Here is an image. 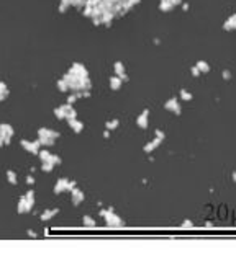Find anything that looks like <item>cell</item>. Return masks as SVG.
I'll use <instances>...</instances> for the list:
<instances>
[{"instance_id": "obj_32", "label": "cell", "mask_w": 236, "mask_h": 253, "mask_svg": "<svg viewBox=\"0 0 236 253\" xmlns=\"http://www.w3.org/2000/svg\"><path fill=\"white\" fill-rule=\"evenodd\" d=\"M92 8H93V7H87V5L84 7V8H82V13H84V16H87V18H92Z\"/></svg>"}, {"instance_id": "obj_20", "label": "cell", "mask_w": 236, "mask_h": 253, "mask_svg": "<svg viewBox=\"0 0 236 253\" xmlns=\"http://www.w3.org/2000/svg\"><path fill=\"white\" fill-rule=\"evenodd\" d=\"M113 70H115V75H121V74H125V65H123V62L116 61L115 64H113Z\"/></svg>"}, {"instance_id": "obj_22", "label": "cell", "mask_w": 236, "mask_h": 253, "mask_svg": "<svg viewBox=\"0 0 236 253\" xmlns=\"http://www.w3.org/2000/svg\"><path fill=\"white\" fill-rule=\"evenodd\" d=\"M38 139H40V145H44V147H51L56 142V139H51V137H38Z\"/></svg>"}, {"instance_id": "obj_4", "label": "cell", "mask_w": 236, "mask_h": 253, "mask_svg": "<svg viewBox=\"0 0 236 253\" xmlns=\"http://www.w3.org/2000/svg\"><path fill=\"white\" fill-rule=\"evenodd\" d=\"M69 72L74 74V75H77V77H89L87 69L84 67V64H81V62H74V64L70 65Z\"/></svg>"}, {"instance_id": "obj_21", "label": "cell", "mask_w": 236, "mask_h": 253, "mask_svg": "<svg viewBox=\"0 0 236 253\" xmlns=\"http://www.w3.org/2000/svg\"><path fill=\"white\" fill-rule=\"evenodd\" d=\"M118 126H120V121H118V118L112 119V121H107L105 123V127L108 131H113V129H118Z\"/></svg>"}, {"instance_id": "obj_49", "label": "cell", "mask_w": 236, "mask_h": 253, "mask_svg": "<svg viewBox=\"0 0 236 253\" xmlns=\"http://www.w3.org/2000/svg\"><path fill=\"white\" fill-rule=\"evenodd\" d=\"M231 178H233V181H236V171H233V173H231Z\"/></svg>"}, {"instance_id": "obj_29", "label": "cell", "mask_w": 236, "mask_h": 253, "mask_svg": "<svg viewBox=\"0 0 236 253\" xmlns=\"http://www.w3.org/2000/svg\"><path fill=\"white\" fill-rule=\"evenodd\" d=\"M79 116V113H77V109H69L67 113H66V121H70V119H75Z\"/></svg>"}, {"instance_id": "obj_19", "label": "cell", "mask_w": 236, "mask_h": 253, "mask_svg": "<svg viewBox=\"0 0 236 253\" xmlns=\"http://www.w3.org/2000/svg\"><path fill=\"white\" fill-rule=\"evenodd\" d=\"M56 87H58V90L61 93H67V90H69V87H67V83H66L64 79H59L58 82H56Z\"/></svg>"}, {"instance_id": "obj_45", "label": "cell", "mask_w": 236, "mask_h": 253, "mask_svg": "<svg viewBox=\"0 0 236 253\" xmlns=\"http://www.w3.org/2000/svg\"><path fill=\"white\" fill-rule=\"evenodd\" d=\"M90 97V92H89V90H84L82 92V98H89Z\"/></svg>"}, {"instance_id": "obj_23", "label": "cell", "mask_w": 236, "mask_h": 253, "mask_svg": "<svg viewBox=\"0 0 236 253\" xmlns=\"http://www.w3.org/2000/svg\"><path fill=\"white\" fill-rule=\"evenodd\" d=\"M172 8H174V5L171 2H164V0L159 2V10H161V12H171Z\"/></svg>"}, {"instance_id": "obj_48", "label": "cell", "mask_w": 236, "mask_h": 253, "mask_svg": "<svg viewBox=\"0 0 236 253\" xmlns=\"http://www.w3.org/2000/svg\"><path fill=\"white\" fill-rule=\"evenodd\" d=\"M153 42H154V44H159V42H161V41H159V38H154V39H153Z\"/></svg>"}, {"instance_id": "obj_35", "label": "cell", "mask_w": 236, "mask_h": 253, "mask_svg": "<svg viewBox=\"0 0 236 253\" xmlns=\"http://www.w3.org/2000/svg\"><path fill=\"white\" fill-rule=\"evenodd\" d=\"M154 136L158 137V139H161V141H164V139H166V134H164V131H161V129H156Z\"/></svg>"}, {"instance_id": "obj_34", "label": "cell", "mask_w": 236, "mask_h": 253, "mask_svg": "<svg viewBox=\"0 0 236 253\" xmlns=\"http://www.w3.org/2000/svg\"><path fill=\"white\" fill-rule=\"evenodd\" d=\"M77 186V181H74V180H69V183H67V188H66V191H72V189Z\"/></svg>"}, {"instance_id": "obj_50", "label": "cell", "mask_w": 236, "mask_h": 253, "mask_svg": "<svg viewBox=\"0 0 236 253\" xmlns=\"http://www.w3.org/2000/svg\"><path fill=\"white\" fill-rule=\"evenodd\" d=\"M2 145H5V144H3V137H0V147Z\"/></svg>"}, {"instance_id": "obj_33", "label": "cell", "mask_w": 236, "mask_h": 253, "mask_svg": "<svg viewBox=\"0 0 236 253\" xmlns=\"http://www.w3.org/2000/svg\"><path fill=\"white\" fill-rule=\"evenodd\" d=\"M100 3H102V0H86L87 7H98Z\"/></svg>"}, {"instance_id": "obj_7", "label": "cell", "mask_w": 236, "mask_h": 253, "mask_svg": "<svg viewBox=\"0 0 236 253\" xmlns=\"http://www.w3.org/2000/svg\"><path fill=\"white\" fill-rule=\"evenodd\" d=\"M148 116H149V109L148 108H144L143 109V113L139 114L138 118H136V124L141 127V129H148Z\"/></svg>"}, {"instance_id": "obj_36", "label": "cell", "mask_w": 236, "mask_h": 253, "mask_svg": "<svg viewBox=\"0 0 236 253\" xmlns=\"http://www.w3.org/2000/svg\"><path fill=\"white\" fill-rule=\"evenodd\" d=\"M67 8H69L67 3H64V2L59 3V13H66V12H67Z\"/></svg>"}, {"instance_id": "obj_51", "label": "cell", "mask_w": 236, "mask_h": 253, "mask_svg": "<svg viewBox=\"0 0 236 253\" xmlns=\"http://www.w3.org/2000/svg\"><path fill=\"white\" fill-rule=\"evenodd\" d=\"M164 2H171V3H172V0H164Z\"/></svg>"}, {"instance_id": "obj_30", "label": "cell", "mask_w": 236, "mask_h": 253, "mask_svg": "<svg viewBox=\"0 0 236 253\" xmlns=\"http://www.w3.org/2000/svg\"><path fill=\"white\" fill-rule=\"evenodd\" d=\"M54 167H56V165H53L51 162H43V165H41V170H43L44 173H49V171H53Z\"/></svg>"}, {"instance_id": "obj_25", "label": "cell", "mask_w": 236, "mask_h": 253, "mask_svg": "<svg viewBox=\"0 0 236 253\" xmlns=\"http://www.w3.org/2000/svg\"><path fill=\"white\" fill-rule=\"evenodd\" d=\"M53 111H54V114H56V118H58V119H59V121H63V119H66V111H64V109H63V108H61V106H58V108H54V109H53Z\"/></svg>"}, {"instance_id": "obj_46", "label": "cell", "mask_w": 236, "mask_h": 253, "mask_svg": "<svg viewBox=\"0 0 236 253\" xmlns=\"http://www.w3.org/2000/svg\"><path fill=\"white\" fill-rule=\"evenodd\" d=\"M182 2H184V0H172V5H174V7H177V5H182Z\"/></svg>"}, {"instance_id": "obj_47", "label": "cell", "mask_w": 236, "mask_h": 253, "mask_svg": "<svg viewBox=\"0 0 236 253\" xmlns=\"http://www.w3.org/2000/svg\"><path fill=\"white\" fill-rule=\"evenodd\" d=\"M102 136L105 137V139H108V137H110V131H108V129H107V131H103V134H102Z\"/></svg>"}, {"instance_id": "obj_39", "label": "cell", "mask_w": 236, "mask_h": 253, "mask_svg": "<svg viewBox=\"0 0 236 253\" xmlns=\"http://www.w3.org/2000/svg\"><path fill=\"white\" fill-rule=\"evenodd\" d=\"M221 77H223V80H231V72L230 70H223V72H221Z\"/></svg>"}, {"instance_id": "obj_44", "label": "cell", "mask_w": 236, "mask_h": 253, "mask_svg": "<svg viewBox=\"0 0 236 253\" xmlns=\"http://www.w3.org/2000/svg\"><path fill=\"white\" fill-rule=\"evenodd\" d=\"M118 77L121 79V82H128V80H130V79H128V75H126V74H121V75H118Z\"/></svg>"}, {"instance_id": "obj_6", "label": "cell", "mask_w": 236, "mask_h": 253, "mask_svg": "<svg viewBox=\"0 0 236 253\" xmlns=\"http://www.w3.org/2000/svg\"><path fill=\"white\" fill-rule=\"evenodd\" d=\"M38 137H51V139H59L61 132L59 131L48 129V127H40V129H38Z\"/></svg>"}, {"instance_id": "obj_16", "label": "cell", "mask_w": 236, "mask_h": 253, "mask_svg": "<svg viewBox=\"0 0 236 253\" xmlns=\"http://www.w3.org/2000/svg\"><path fill=\"white\" fill-rule=\"evenodd\" d=\"M26 207H28V212L31 211V207L35 206V191L33 189H30V191H26Z\"/></svg>"}, {"instance_id": "obj_40", "label": "cell", "mask_w": 236, "mask_h": 253, "mask_svg": "<svg viewBox=\"0 0 236 253\" xmlns=\"http://www.w3.org/2000/svg\"><path fill=\"white\" fill-rule=\"evenodd\" d=\"M5 92H8L7 83H5V82H0V93H5Z\"/></svg>"}, {"instance_id": "obj_5", "label": "cell", "mask_w": 236, "mask_h": 253, "mask_svg": "<svg viewBox=\"0 0 236 253\" xmlns=\"http://www.w3.org/2000/svg\"><path fill=\"white\" fill-rule=\"evenodd\" d=\"M84 199H86V194H84L82 189H79L77 186L70 191V201H72L74 206H79L81 203H84Z\"/></svg>"}, {"instance_id": "obj_10", "label": "cell", "mask_w": 236, "mask_h": 253, "mask_svg": "<svg viewBox=\"0 0 236 253\" xmlns=\"http://www.w3.org/2000/svg\"><path fill=\"white\" fill-rule=\"evenodd\" d=\"M67 124H69V127L72 129L75 134H79V132H82V129H84V123L82 121H79V118H75V119H70V121H67Z\"/></svg>"}, {"instance_id": "obj_14", "label": "cell", "mask_w": 236, "mask_h": 253, "mask_svg": "<svg viewBox=\"0 0 236 253\" xmlns=\"http://www.w3.org/2000/svg\"><path fill=\"white\" fill-rule=\"evenodd\" d=\"M13 134H15V131H13V126H10V124H0V137H13Z\"/></svg>"}, {"instance_id": "obj_3", "label": "cell", "mask_w": 236, "mask_h": 253, "mask_svg": "<svg viewBox=\"0 0 236 253\" xmlns=\"http://www.w3.org/2000/svg\"><path fill=\"white\" fill-rule=\"evenodd\" d=\"M164 108L167 109V111H172L174 114H181L182 113V106L179 105V100L177 98H169L166 103H164Z\"/></svg>"}, {"instance_id": "obj_12", "label": "cell", "mask_w": 236, "mask_h": 253, "mask_svg": "<svg viewBox=\"0 0 236 253\" xmlns=\"http://www.w3.org/2000/svg\"><path fill=\"white\" fill-rule=\"evenodd\" d=\"M113 20H115V15H113L110 10H105V12H103V15H102V25H103V26L110 28Z\"/></svg>"}, {"instance_id": "obj_11", "label": "cell", "mask_w": 236, "mask_h": 253, "mask_svg": "<svg viewBox=\"0 0 236 253\" xmlns=\"http://www.w3.org/2000/svg\"><path fill=\"white\" fill-rule=\"evenodd\" d=\"M223 30H225V31H233V30H236V13H233V15L228 16V20L223 23Z\"/></svg>"}, {"instance_id": "obj_1", "label": "cell", "mask_w": 236, "mask_h": 253, "mask_svg": "<svg viewBox=\"0 0 236 253\" xmlns=\"http://www.w3.org/2000/svg\"><path fill=\"white\" fill-rule=\"evenodd\" d=\"M100 216L105 219L107 226H110V227H120V226H123V219H121L120 216H116L115 209H113V207L100 209Z\"/></svg>"}, {"instance_id": "obj_24", "label": "cell", "mask_w": 236, "mask_h": 253, "mask_svg": "<svg viewBox=\"0 0 236 253\" xmlns=\"http://www.w3.org/2000/svg\"><path fill=\"white\" fill-rule=\"evenodd\" d=\"M7 180H8V183L15 186L17 185V173L13 170H7Z\"/></svg>"}, {"instance_id": "obj_43", "label": "cell", "mask_w": 236, "mask_h": 253, "mask_svg": "<svg viewBox=\"0 0 236 253\" xmlns=\"http://www.w3.org/2000/svg\"><path fill=\"white\" fill-rule=\"evenodd\" d=\"M181 7H182V10H184V12H188V8H190V5H188L187 2H182V5H181Z\"/></svg>"}, {"instance_id": "obj_42", "label": "cell", "mask_w": 236, "mask_h": 253, "mask_svg": "<svg viewBox=\"0 0 236 253\" xmlns=\"http://www.w3.org/2000/svg\"><path fill=\"white\" fill-rule=\"evenodd\" d=\"M33 183H35V178H33L31 175H28L26 176V185H33Z\"/></svg>"}, {"instance_id": "obj_27", "label": "cell", "mask_w": 236, "mask_h": 253, "mask_svg": "<svg viewBox=\"0 0 236 253\" xmlns=\"http://www.w3.org/2000/svg\"><path fill=\"white\" fill-rule=\"evenodd\" d=\"M38 157H40V160H41V162H49V160H51V154H49L48 150H40Z\"/></svg>"}, {"instance_id": "obj_15", "label": "cell", "mask_w": 236, "mask_h": 253, "mask_svg": "<svg viewBox=\"0 0 236 253\" xmlns=\"http://www.w3.org/2000/svg\"><path fill=\"white\" fill-rule=\"evenodd\" d=\"M121 79L118 77V75H113V77H110V88L113 90V92H118V90L121 88Z\"/></svg>"}, {"instance_id": "obj_2", "label": "cell", "mask_w": 236, "mask_h": 253, "mask_svg": "<svg viewBox=\"0 0 236 253\" xmlns=\"http://www.w3.org/2000/svg\"><path fill=\"white\" fill-rule=\"evenodd\" d=\"M20 144H21L23 149H25L26 152H30V154H33V155L40 154V139H36V141H33V142L26 141V139H21Z\"/></svg>"}, {"instance_id": "obj_9", "label": "cell", "mask_w": 236, "mask_h": 253, "mask_svg": "<svg viewBox=\"0 0 236 253\" xmlns=\"http://www.w3.org/2000/svg\"><path fill=\"white\" fill-rule=\"evenodd\" d=\"M162 144V141L161 139H158V137H154L153 141L151 142H148V144H144V147H143V150L146 152V154H151V152H153L154 149H158L159 145Z\"/></svg>"}, {"instance_id": "obj_31", "label": "cell", "mask_w": 236, "mask_h": 253, "mask_svg": "<svg viewBox=\"0 0 236 253\" xmlns=\"http://www.w3.org/2000/svg\"><path fill=\"white\" fill-rule=\"evenodd\" d=\"M51 163H53V165H61V162H63V160H61V157L59 155H54V154H51Z\"/></svg>"}, {"instance_id": "obj_8", "label": "cell", "mask_w": 236, "mask_h": 253, "mask_svg": "<svg viewBox=\"0 0 236 253\" xmlns=\"http://www.w3.org/2000/svg\"><path fill=\"white\" fill-rule=\"evenodd\" d=\"M67 183H69V180L67 178H59L58 181H56V185H54V193L56 194H61V193H64L66 191V188H67Z\"/></svg>"}, {"instance_id": "obj_28", "label": "cell", "mask_w": 236, "mask_h": 253, "mask_svg": "<svg viewBox=\"0 0 236 253\" xmlns=\"http://www.w3.org/2000/svg\"><path fill=\"white\" fill-rule=\"evenodd\" d=\"M179 95H181V98L184 100V101H190V100L193 98V95L190 93V92H187V90H181V93H179Z\"/></svg>"}, {"instance_id": "obj_26", "label": "cell", "mask_w": 236, "mask_h": 253, "mask_svg": "<svg viewBox=\"0 0 236 253\" xmlns=\"http://www.w3.org/2000/svg\"><path fill=\"white\" fill-rule=\"evenodd\" d=\"M82 222H84V226H86V227H93V226H95V219L90 217V216H84Z\"/></svg>"}, {"instance_id": "obj_37", "label": "cell", "mask_w": 236, "mask_h": 253, "mask_svg": "<svg viewBox=\"0 0 236 253\" xmlns=\"http://www.w3.org/2000/svg\"><path fill=\"white\" fill-rule=\"evenodd\" d=\"M182 227H184V229H192V227H193V224H192L190 219H185V221L182 222Z\"/></svg>"}, {"instance_id": "obj_17", "label": "cell", "mask_w": 236, "mask_h": 253, "mask_svg": "<svg viewBox=\"0 0 236 253\" xmlns=\"http://www.w3.org/2000/svg\"><path fill=\"white\" fill-rule=\"evenodd\" d=\"M17 211H18V214H25V212H28V207H26V196H25V194H23V196L20 198V201H18Z\"/></svg>"}, {"instance_id": "obj_18", "label": "cell", "mask_w": 236, "mask_h": 253, "mask_svg": "<svg viewBox=\"0 0 236 253\" xmlns=\"http://www.w3.org/2000/svg\"><path fill=\"white\" fill-rule=\"evenodd\" d=\"M195 65H197V69H199L202 74H207V72H210V65L207 64L205 61H197V64H195Z\"/></svg>"}, {"instance_id": "obj_38", "label": "cell", "mask_w": 236, "mask_h": 253, "mask_svg": "<svg viewBox=\"0 0 236 253\" xmlns=\"http://www.w3.org/2000/svg\"><path fill=\"white\" fill-rule=\"evenodd\" d=\"M190 74L193 75V77H199V75L202 74L199 69H197V65H192V69H190Z\"/></svg>"}, {"instance_id": "obj_41", "label": "cell", "mask_w": 236, "mask_h": 253, "mask_svg": "<svg viewBox=\"0 0 236 253\" xmlns=\"http://www.w3.org/2000/svg\"><path fill=\"white\" fill-rule=\"evenodd\" d=\"M26 235L30 237V238H36V237H38V233H36L35 230H26Z\"/></svg>"}, {"instance_id": "obj_13", "label": "cell", "mask_w": 236, "mask_h": 253, "mask_svg": "<svg viewBox=\"0 0 236 253\" xmlns=\"http://www.w3.org/2000/svg\"><path fill=\"white\" fill-rule=\"evenodd\" d=\"M58 212H59V209H58V207H54V209H46V211L40 216V219H41L43 222H48V221H51V219H53Z\"/></svg>"}]
</instances>
